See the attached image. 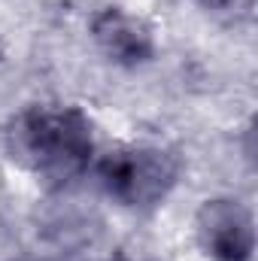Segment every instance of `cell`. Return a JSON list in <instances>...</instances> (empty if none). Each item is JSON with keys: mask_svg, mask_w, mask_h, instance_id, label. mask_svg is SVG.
I'll return each instance as SVG.
<instances>
[{"mask_svg": "<svg viewBox=\"0 0 258 261\" xmlns=\"http://www.w3.org/2000/svg\"><path fill=\"white\" fill-rule=\"evenodd\" d=\"M91 37L100 46V52L122 67L146 64L155 55V40L146 21L128 15L119 6H107L91 21Z\"/></svg>", "mask_w": 258, "mask_h": 261, "instance_id": "cell-4", "label": "cell"}, {"mask_svg": "<svg viewBox=\"0 0 258 261\" xmlns=\"http://www.w3.org/2000/svg\"><path fill=\"white\" fill-rule=\"evenodd\" d=\"M179 158L158 146H125L100 161V182L119 203L146 210L161 203L179 179Z\"/></svg>", "mask_w": 258, "mask_h": 261, "instance_id": "cell-2", "label": "cell"}, {"mask_svg": "<svg viewBox=\"0 0 258 261\" xmlns=\"http://www.w3.org/2000/svg\"><path fill=\"white\" fill-rule=\"evenodd\" d=\"M207 9H213V12H234V15H246L249 9H252V0H200Z\"/></svg>", "mask_w": 258, "mask_h": 261, "instance_id": "cell-5", "label": "cell"}, {"mask_svg": "<svg viewBox=\"0 0 258 261\" xmlns=\"http://www.w3.org/2000/svg\"><path fill=\"white\" fill-rule=\"evenodd\" d=\"M9 155L49 186L76 179L94 152L91 122L76 107H31L6 130Z\"/></svg>", "mask_w": 258, "mask_h": 261, "instance_id": "cell-1", "label": "cell"}, {"mask_svg": "<svg viewBox=\"0 0 258 261\" xmlns=\"http://www.w3.org/2000/svg\"><path fill=\"white\" fill-rule=\"evenodd\" d=\"M197 240L216 261H249L255 249L252 213L234 197L207 200L197 210Z\"/></svg>", "mask_w": 258, "mask_h": 261, "instance_id": "cell-3", "label": "cell"}]
</instances>
